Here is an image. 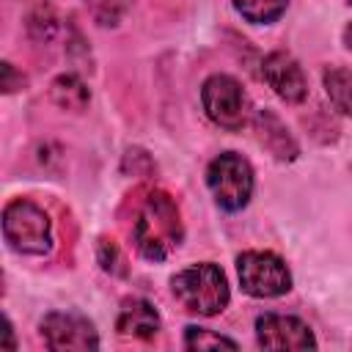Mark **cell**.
<instances>
[{
  "label": "cell",
  "mask_w": 352,
  "mask_h": 352,
  "mask_svg": "<svg viewBox=\"0 0 352 352\" xmlns=\"http://www.w3.org/2000/svg\"><path fill=\"white\" fill-rule=\"evenodd\" d=\"M129 234L143 258L148 261L168 258L184 239L179 204L165 190H157V187L140 190L132 209Z\"/></svg>",
  "instance_id": "obj_1"
},
{
  "label": "cell",
  "mask_w": 352,
  "mask_h": 352,
  "mask_svg": "<svg viewBox=\"0 0 352 352\" xmlns=\"http://www.w3.org/2000/svg\"><path fill=\"white\" fill-rule=\"evenodd\" d=\"M170 292L184 311L198 316H217L228 308L231 300L228 278L212 261H198L179 270L170 278Z\"/></svg>",
  "instance_id": "obj_2"
},
{
  "label": "cell",
  "mask_w": 352,
  "mask_h": 352,
  "mask_svg": "<svg viewBox=\"0 0 352 352\" xmlns=\"http://www.w3.org/2000/svg\"><path fill=\"white\" fill-rule=\"evenodd\" d=\"M3 239L19 256H47L52 250V220L30 198H14L3 206Z\"/></svg>",
  "instance_id": "obj_3"
},
{
  "label": "cell",
  "mask_w": 352,
  "mask_h": 352,
  "mask_svg": "<svg viewBox=\"0 0 352 352\" xmlns=\"http://www.w3.org/2000/svg\"><path fill=\"white\" fill-rule=\"evenodd\" d=\"M206 187L220 209L239 212L253 198V187H256L253 165L236 151H223L206 168Z\"/></svg>",
  "instance_id": "obj_4"
},
{
  "label": "cell",
  "mask_w": 352,
  "mask_h": 352,
  "mask_svg": "<svg viewBox=\"0 0 352 352\" xmlns=\"http://www.w3.org/2000/svg\"><path fill=\"white\" fill-rule=\"evenodd\" d=\"M201 104L209 121L228 132H239L250 118L248 94L231 74H209L201 85Z\"/></svg>",
  "instance_id": "obj_5"
},
{
  "label": "cell",
  "mask_w": 352,
  "mask_h": 352,
  "mask_svg": "<svg viewBox=\"0 0 352 352\" xmlns=\"http://www.w3.org/2000/svg\"><path fill=\"white\" fill-rule=\"evenodd\" d=\"M236 275L242 292L258 300L280 297L292 289V272L278 253L270 250H245L236 256Z\"/></svg>",
  "instance_id": "obj_6"
},
{
  "label": "cell",
  "mask_w": 352,
  "mask_h": 352,
  "mask_svg": "<svg viewBox=\"0 0 352 352\" xmlns=\"http://www.w3.org/2000/svg\"><path fill=\"white\" fill-rule=\"evenodd\" d=\"M47 349H99V333L91 319L72 311H52L41 319Z\"/></svg>",
  "instance_id": "obj_7"
},
{
  "label": "cell",
  "mask_w": 352,
  "mask_h": 352,
  "mask_svg": "<svg viewBox=\"0 0 352 352\" xmlns=\"http://www.w3.org/2000/svg\"><path fill=\"white\" fill-rule=\"evenodd\" d=\"M256 341L264 349H316L314 330L289 314H261L256 319Z\"/></svg>",
  "instance_id": "obj_8"
},
{
  "label": "cell",
  "mask_w": 352,
  "mask_h": 352,
  "mask_svg": "<svg viewBox=\"0 0 352 352\" xmlns=\"http://www.w3.org/2000/svg\"><path fill=\"white\" fill-rule=\"evenodd\" d=\"M261 74H264L267 85L272 88V94L289 104H300L308 96V77H305L302 66L297 63L294 55H289L283 50H275L264 58Z\"/></svg>",
  "instance_id": "obj_9"
},
{
  "label": "cell",
  "mask_w": 352,
  "mask_h": 352,
  "mask_svg": "<svg viewBox=\"0 0 352 352\" xmlns=\"http://www.w3.org/2000/svg\"><path fill=\"white\" fill-rule=\"evenodd\" d=\"M253 132L256 140L280 162H292L300 154V146L294 140V135L289 132V126L280 121V116H275L272 110H256L253 116Z\"/></svg>",
  "instance_id": "obj_10"
},
{
  "label": "cell",
  "mask_w": 352,
  "mask_h": 352,
  "mask_svg": "<svg viewBox=\"0 0 352 352\" xmlns=\"http://www.w3.org/2000/svg\"><path fill=\"white\" fill-rule=\"evenodd\" d=\"M116 330H118V336L148 341L162 330V319H160L157 308L148 300L126 297L121 302V311H118V319H116Z\"/></svg>",
  "instance_id": "obj_11"
},
{
  "label": "cell",
  "mask_w": 352,
  "mask_h": 352,
  "mask_svg": "<svg viewBox=\"0 0 352 352\" xmlns=\"http://www.w3.org/2000/svg\"><path fill=\"white\" fill-rule=\"evenodd\" d=\"M50 99L60 107V110H72V113H82L91 102V91L88 85L77 77V74H60L52 80L50 85Z\"/></svg>",
  "instance_id": "obj_12"
},
{
  "label": "cell",
  "mask_w": 352,
  "mask_h": 352,
  "mask_svg": "<svg viewBox=\"0 0 352 352\" xmlns=\"http://www.w3.org/2000/svg\"><path fill=\"white\" fill-rule=\"evenodd\" d=\"M327 99L341 116H352V72L344 66H327L322 72Z\"/></svg>",
  "instance_id": "obj_13"
},
{
  "label": "cell",
  "mask_w": 352,
  "mask_h": 352,
  "mask_svg": "<svg viewBox=\"0 0 352 352\" xmlns=\"http://www.w3.org/2000/svg\"><path fill=\"white\" fill-rule=\"evenodd\" d=\"M231 3L236 14L250 25H272L289 8V0H231Z\"/></svg>",
  "instance_id": "obj_14"
},
{
  "label": "cell",
  "mask_w": 352,
  "mask_h": 352,
  "mask_svg": "<svg viewBox=\"0 0 352 352\" xmlns=\"http://www.w3.org/2000/svg\"><path fill=\"white\" fill-rule=\"evenodd\" d=\"M184 349H220V346H226V349H236L239 344L234 341V338H228V336H220V333H214V330H209V327H198V324H190V327H184Z\"/></svg>",
  "instance_id": "obj_15"
},
{
  "label": "cell",
  "mask_w": 352,
  "mask_h": 352,
  "mask_svg": "<svg viewBox=\"0 0 352 352\" xmlns=\"http://www.w3.org/2000/svg\"><path fill=\"white\" fill-rule=\"evenodd\" d=\"M129 3H132V0H85L91 16H94L102 28H107V25H118V22L124 19Z\"/></svg>",
  "instance_id": "obj_16"
},
{
  "label": "cell",
  "mask_w": 352,
  "mask_h": 352,
  "mask_svg": "<svg viewBox=\"0 0 352 352\" xmlns=\"http://www.w3.org/2000/svg\"><path fill=\"white\" fill-rule=\"evenodd\" d=\"M96 256H99V264L104 272L110 275H126V264H124V256L118 250V245L113 239H99V248H96Z\"/></svg>",
  "instance_id": "obj_17"
},
{
  "label": "cell",
  "mask_w": 352,
  "mask_h": 352,
  "mask_svg": "<svg viewBox=\"0 0 352 352\" xmlns=\"http://www.w3.org/2000/svg\"><path fill=\"white\" fill-rule=\"evenodd\" d=\"M22 85H25V77L16 74L14 63L3 60V91H6V94H14V91H19Z\"/></svg>",
  "instance_id": "obj_18"
},
{
  "label": "cell",
  "mask_w": 352,
  "mask_h": 352,
  "mask_svg": "<svg viewBox=\"0 0 352 352\" xmlns=\"http://www.w3.org/2000/svg\"><path fill=\"white\" fill-rule=\"evenodd\" d=\"M3 333H6V341H3V346H8V349H16V341H14V330H11V322H8V316L3 319Z\"/></svg>",
  "instance_id": "obj_19"
},
{
  "label": "cell",
  "mask_w": 352,
  "mask_h": 352,
  "mask_svg": "<svg viewBox=\"0 0 352 352\" xmlns=\"http://www.w3.org/2000/svg\"><path fill=\"white\" fill-rule=\"evenodd\" d=\"M341 41H344V47L352 52V22H349V25L341 30Z\"/></svg>",
  "instance_id": "obj_20"
},
{
  "label": "cell",
  "mask_w": 352,
  "mask_h": 352,
  "mask_svg": "<svg viewBox=\"0 0 352 352\" xmlns=\"http://www.w3.org/2000/svg\"><path fill=\"white\" fill-rule=\"evenodd\" d=\"M346 3H349V6H352V0H346Z\"/></svg>",
  "instance_id": "obj_21"
}]
</instances>
